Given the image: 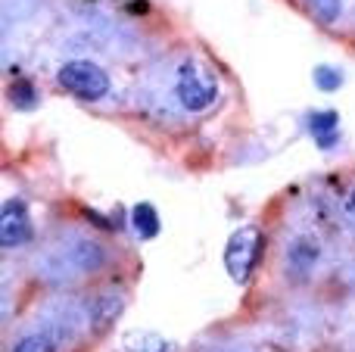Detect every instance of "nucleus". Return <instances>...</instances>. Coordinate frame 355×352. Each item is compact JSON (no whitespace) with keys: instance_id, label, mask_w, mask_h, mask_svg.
Instances as JSON below:
<instances>
[{"instance_id":"f257e3e1","label":"nucleus","mask_w":355,"mask_h":352,"mask_svg":"<svg viewBox=\"0 0 355 352\" xmlns=\"http://www.w3.org/2000/svg\"><path fill=\"white\" fill-rule=\"evenodd\" d=\"M259 249H262V234H259V228H252V225H246V228L231 234V240H227V247H225V268L237 284L250 281L252 268H256V262H259Z\"/></svg>"},{"instance_id":"f03ea898","label":"nucleus","mask_w":355,"mask_h":352,"mask_svg":"<svg viewBox=\"0 0 355 352\" xmlns=\"http://www.w3.org/2000/svg\"><path fill=\"white\" fill-rule=\"evenodd\" d=\"M56 81H60L69 94H75V97H81V100H100V97H106V91H110L106 72L87 60L66 62V66L56 72Z\"/></svg>"},{"instance_id":"7ed1b4c3","label":"nucleus","mask_w":355,"mask_h":352,"mask_svg":"<svg viewBox=\"0 0 355 352\" xmlns=\"http://www.w3.org/2000/svg\"><path fill=\"white\" fill-rule=\"evenodd\" d=\"M178 103L184 106L187 112H202L215 103V78L209 72H202L196 62H184L181 72H178Z\"/></svg>"},{"instance_id":"20e7f679","label":"nucleus","mask_w":355,"mask_h":352,"mask_svg":"<svg viewBox=\"0 0 355 352\" xmlns=\"http://www.w3.org/2000/svg\"><path fill=\"white\" fill-rule=\"evenodd\" d=\"M31 237V225H28V209L19 197H10L3 203V212H0V243L3 249H12L19 243H25Z\"/></svg>"},{"instance_id":"39448f33","label":"nucleus","mask_w":355,"mask_h":352,"mask_svg":"<svg viewBox=\"0 0 355 352\" xmlns=\"http://www.w3.org/2000/svg\"><path fill=\"white\" fill-rule=\"evenodd\" d=\"M337 125H340V116L331 109L309 116V131H312V137L318 141L321 150H331L334 143H337Z\"/></svg>"},{"instance_id":"423d86ee","label":"nucleus","mask_w":355,"mask_h":352,"mask_svg":"<svg viewBox=\"0 0 355 352\" xmlns=\"http://www.w3.org/2000/svg\"><path fill=\"white\" fill-rule=\"evenodd\" d=\"M125 352H175V346L153 331H131L125 334Z\"/></svg>"},{"instance_id":"0eeeda50","label":"nucleus","mask_w":355,"mask_h":352,"mask_svg":"<svg viewBox=\"0 0 355 352\" xmlns=\"http://www.w3.org/2000/svg\"><path fill=\"white\" fill-rule=\"evenodd\" d=\"M131 225H135V231L141 237H156L159 234V215H156V209L150 203H137L135 209H131Z\"/></svg>"},{"instance_id":"6e6552de","label":"nucleus","mask_w":355,"mask_h":352,"mask_svg":"<svg viewBox=\"0 0 355 352\" xmlns=\"http://www.w3.org/2000/svg\"><path fill=\"white\" fill-rule=\"evenodd\" d=\"M122 312V299L119 297H97L91 303V318H94V328L103 331L106 324L112 322V318Z\"/></svg>"},{"instance_id":"1a4fd4ad","label":"nucleus","mask_w":355,"mask_h":352,"mask_svg":"<svg viewBox=\"0 0 355 352\" xmlns=\"http://www.w3.org/2000/svg\"><path fill=\"white\" fill-rule=\"evenodd\" d=\"M10 103L16 109H31L37 103V91L28 85V81H12L10 85Z\"/></svg>"},{"instance_id":"9d476101","label":"nucleus","mask_w":355,"mask_h":352,"mask_svg":"<svg viewBox=\"0 0 355 352\" xmlns=\"http://www.w3.org/2000/svg\"><path fill=\"white\" fill-rule=\"evenodd\" d=\"M312 78L321 91H337V87L343 85V72H340V69H331V66H318Z\"/></svg>"},{"instance_id":"9b49d317","label":"nucleus","mask_w":355,"mask_h":352,"mask_svg":"<svg viewBox=\"0 0 355 352\" xmlns=\"http://www.w3.org/2000/svg\"><path fill=\"white\" fill-rule=\"evenodd\" d=\"M12 352H53V343L47 334H28L12 346Z\"/></svg>"},{"instance_id":"f8f14e48","label":"nucleus","mask_w":355,"mask_h":352,"mask_svg":"<svg viewBox=\"0 0 355 352\" xmlns=\"http://www.w3.org/2000/svg\"><path fill=\"white\" fill-rule=\"evenodd\" d=\"M309 6H312L324 22H331L334 16H340V0H309Z\"/></svg>"},{"instance_id":"ddd939ff","label":"nucleus","mask_w":355,"mask_h":352,"mask_svg":"<svg viewBox=\"0 0 355 352\" xmlns=\"http://www.w3.org/2000/svg\"><path fill=\"white\" fill-rule=\"evenodd\" d=\"M349 212L355 215V187H352V193H349Z\"/></svg>"}]
</instances>
